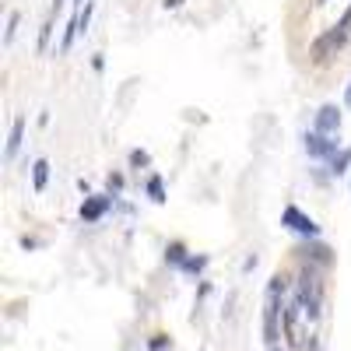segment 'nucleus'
Returning a JSON list of instances; mask_svg holds the SVG:
<instances>
[{
    "label": "nucleus",
    "instance_id": "14",
    "mask_svg": "<svg viewBox=\"0 0 351 351\" xmlns=\"http://www.w3.org/2000/svg\"><path fill=\"white\" fill-rule=\"evenodd\" d=\"M127 162H130V169H148V165H152V155L144 152V148H134V152L127 155Z\"/></svg>",
    "mask_w": 351,
    "mask_h": 351
},
{
    "label": "nucleus",
    "instance_id": "10",
    "mask_svg": "<svg viewBox=\"0 0 351 351\" xmlns=\"http://www.w3.org/2000/svg\"><path fill=\"white\" fill-rule=\"evenodd\" d=\"M186 256H190L186 243H169V250H165V263H172V267H183Z\"/></svg>",
    "mask_w": 351,
    "mask_h": 351
},
{
    "label": "nucleus",
    "instance_id": "20",
    "mask_svg": "<svg viewBox=\"0 0 351 351\" xmlns=\"http://www.w3.org/2000/svg\"><path fill=\"white\" fill-rule=\"evenodd\" d=\"M92 67H95V71H99V74H102V71H106V60H102V53H95V56H92Z\"/></svg>",
    "mask_w": 351,
    "mask_h": 351
},
{
    "label": "nucleus",
    "instance_id": "23",
    "mask_svg": "<svg viewBox=\"0 0 351 351\" xmlns=\"http://www.w3.org/2000/svg\"><path fill=\"white\" fill-rule=\"evenodd\" d=\"M84 8V0H71V11H81Z\"/></svg>",
    "mask_w": 351,
    "mask_h": 351
},
{
    "label": "nucleus",
    "instance_id": "8",
    "mask_svg": "<svg viewBox=\"0 0 351 351\" xmlns=\"http://www.w3.org/2000/svg\"><path fill=\"white\" fill-rule=\"evenodd\" d=\"M46 186H49V162L46 158H36L32 162V190L43 193Z\"/></svg>",
    "mask_w": 351,
    "mask_h": 351
},
{
    "label": "nucleus",
    "instance_id": "1",
    "mask_svg": "<svg viewBox=\"0 0 351 351\" xmlns=\"http://www.w3.org/2000/svg\"><path fill=\"white\" fill-rule=\"evenodd\" d=\"M348 32H344V28L341 25H330L327 28V32H319L316 39H313V46H309V56H313V64L316 67H327L330 60H334V56L348 46Z\"/></svg>",
    "mask_w": 351,
    "mask_h": 351
},
{
    "label": "nucleus",
    "instance_id": "4",
    "mask_svg": "<svg viewBox=\"0 0 351 351\" xmlns=\"http://www.w3.org/2000/svg\"><path fill=\"white\" fill-rule=\"evenodd\" d=\"M291 253H295L302 263H316V267H330V263H334V250L324 239H302Z\"/></svg>",
    "mask_w": 351,
    "mask_h": 351
},
{
    "label": "nucleus",
    "instance_id": "2",
    "mask_svg": "<svg viewBox=\"0 0 351 351\" xmlns=\"http://www.w3.org/2000/svg\"><path fill=\"white\" fill-rule=\"evenodd\" d=\"M302 148H306V155L309 158H316V162H330L344 144L337 141V134H319V130H309L306 137H302Z\"/></svg>",
    "mask_w": 351,
    "mask_h": 351
},
{
    "label": "nucleus",
    "instance_id": "13",
    "mask_svg": "<svg viewBox=\"0 0 351 351\" xmlns=\"http://www.w3.org/2000/svg\"><path fill=\"white\" fill-rule=\"evenodd\" d=\"M18 25H21V14L11 11V14H8V28H4V46H11V43L18 39Z\"/></svg>",
    "mask_w": 351,
    "mask_h": 351
},
{
    "label": "nucleus",
    "instance_id": "17",
    "mask_svg": "<svg viewBox=\"0 0 351 351\" xmlns=\"http://www.w3.org/2000/svg\"><path fill=\"white\" fill-rule=\"evenodd\" d=\"M337 25H341V28H344V32H348V36H351V4H348V8H344V14H341V18H337Z\"/></svg>",
    "mask_w": 351,
    "mask_h": 351
},
{
    "label": "nucleus",
    "instance_id": "21",
    "mask_svg": "<svg viewBox=\"0 0 351 351\" xmlns=\"http://www.w3.org/2000/svg\"><path fill=\"white\" fill-rule=\"evenodd\" d=\"M165 8H169V11H176V8H183V0H165Z\"/></svg>",
    "mask_w": 351,
    "mask_h": 351
},
{
    "label": "nucleus",
    "instance_id": "19",
    "mask_svg": "<svg viewBox=\"0 0 351 351\" xmlns=\"http://www.w3.org/2000/svg\"><path fill=\"white\" fill-rule=\"evenodd\" d=\"M169 341H165V334H155V341H152V351H162Z\"/></svg>",
    "mask_w": 351,
    "mask_h": 351
},
{
    "label": "nucleus",
    "instance_id": "7",
    "mask_svg": "<svg viewBox=\"0 0 351 351\" xmlns=\"http://www.w3.org/2000/svg\"><path fill=\"white\" fill-rule=\"evenodd\" d=\"M21 144H25V116H14V123H11V134H8V144H4V162L11 165L21 152Z\"/></svg>",
    "mask_w": 351,
    "mask_h": 351
},
{
    "label": "nucleus",
    "instance_id": "16",
    "mask_svg": "<svg viewBox=\"0 0 351 351\" xmlns=\"http://www.w3.org/2000/svg\"><path fill=\"white\" fill-rule=\"evenodd\" d=\"M123 183H127V180H123V172H109V176H106V193L116 197V193L123 190Z\"/></svg>",
    "mask_w": 351,
    "mask_h": 351
},
{
    "label": "nucleus",
    "instance_id": "22",
    "mask_svg": "<svg viewBox=\"0 0 351 351\" xmlns=\"http://www.w3.org/2000/svg\"><path fill=\"white\" fill-rule=\"evenodd\" d=\"M344 106L351 109V81H348V92H344Z\"/></svg>",
    "mask_w": 351,
    "mask_h": 351
},
{
    "label": "nucleus",
    "instance_id": "5",
    "mask_svg": "<svg viewBox=\"0 0 351 351\" xmlns=\"http://www.w3.org/2000/svg\"><path fill=\"white\" fill-rule=\"evenodd\" d=\"M341 123H344V112H341L334 102H327V106L316 109L313 130H319V134H341Z\"/></svg>",
    "mask_w": 351,
    "mask_h": 351
},
{
    "label": "nucleus",
    "instance_id": "15",
    "mask_svg": "<svg viewBox=\"0 0 351 351\" xmlns=\"http://www.w3.org/2000/svg\"><path fill=\"white\" fill-rule=\"evenodd\" d=\"M53 21H56L53 14L43 21V32H39V53H46V49H49V39H53Z\"/></svg>",
    "mask_w": 351,
    "mask_h": 351
},
{
    "label": "nucleus",
    "instance_id": "9",
    "mask_svg": "<svg viewBox=\"0 0 351 351\" xmlns=\"http://www.w3.org/2000/svg\"><path fill=\"white\" fill-rule=\"evenodd\" d=\"M327 169H330V176H344V172H351V148H341V152L327 162Z\"/></svg>",
    "mask_w": 351,
    "mask_h": 351
},
{
    "label": "nucleus",
    "instance_id": "12",
    "mask_svg": "<svg viewBox=\"0 0 351 351\" xmlns=\"http://www.w3.org/2000/svg\"><path fill=\"white\" fill-rule=\"evenodd\" d=\"M144 190H148V197L155 200V204H165L169 197H165V183H162V176H148V186H144Z\"/></svg>",
    "mask_w": 351,
    "mask_h": 351
},
{
    "label": "nucleus",
    "instance_id": "25",
    "mask_svg": "<svg viewBox=\"0 0 351 351\" xmlns=\"http://www.w3.org/2000/svg\"><path fill=\"white\" fill-rule=\"evenodd\" d=\"M271 351H278V348H271Z\"/></svg>",
    "mask_w": 351,
    "mask_h": 351
},
{
    "label": "nucleus",
    "instance_id": "18",
    "mask_svg": "<svg viewBox=\"0 0 351 351\" xmlns=\"http://www.w3.org/2000/svg\"><path fill=\"white\" fill-rule=\"evenodd\" d=\"M67 4H71V0H53V8H49V14L56 18V14H60V11H64Z\"/></svg>",
    "mask_w": 351,
    "mask_h": 351
},
{
    "label": "nucleus",
    "instance_id": "11",
    "mask_svg": "<svg viewBox=\"0 0 351 351\" xmlns=\"http://www.w3.org/2000/svg\"><path fill=\"white\" fill-rule=\"evenodd\" d=\"M204 267H208V256H204V253H190L180 271L183 274H204Z\"/></svg>",
    "mask_w": 351,
    "mask_h": 351
},
{
    "label": "nucleus",
    "instance_id": "6",
    "mask_svg": "<svg viewBox=\"0 0 351 351\" xmlns=\"http://www.w3.org/2000/svg\"><path fill=\"white\" fill-rule=\"evenodd\" d=\"M112 208V193H88L84 197V204H81V221H99V218H106V211Z\"/></svg>",
    "mask_w": 351,
    "mask_h": 351
},
{
    "label": "nucleus",
    "instance_id": "3",
    "mask_svg": "<svg viewBox=\"0 0 351 351\" xmlns=\"http://www.w3.org/2000/svg\"><path fill=\"white\" fill-rule=\"evenodd\" d=\"M281 225L288 232H295L299 239H319V225L299 208V204H285V211H281Z\"/></svg>",
    "mask_w": 351,
    "mask_h": 351
},
{
    "label": "nucleus",
    "instance_id": "24",
    "mask_svg": "<svg viewBox=\"0 0 351 351\" xmlns=\"http://www.w3.org/2000/svg\"><path fill=\"white\" fill-rule=\"evenodd\" d=\"M316 4H330V0H316Z\"/></svg>",
    "mask_w": 351,
    "mask_h": 351
}]
</instances>
